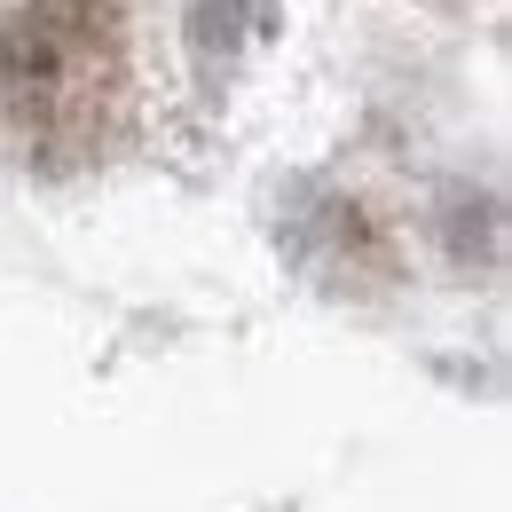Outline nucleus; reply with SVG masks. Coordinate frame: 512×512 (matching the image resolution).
I'll list each match as a JSON object with an SVG mask.
<instances>
[{"label":"nucleus","instance_id":"nucleus-1","mask_svg":"<svg viewBox=\"0 0 512 512\" xmlns=\"http://www.w3.org/2000/svg\"><path fill=\"white\" fill-rule=\"evenodd\" d=\"M134 95L119 0H16L0 16V127L40 158H79Z\"/></svg>","mask_w":512,"mask_h":512}]
</instances>
